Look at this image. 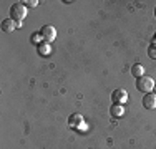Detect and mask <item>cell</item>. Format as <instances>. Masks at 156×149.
<instances>
[{
    "label": "cell",
    "instance_id": "obj_4",
    "mask_svg": "<svg viewBox=\"0 0 156 149\" xmlns=\"http://www.w3.org/2000/svg\"><path fill=\"white\" fill-rule=\"evenodd\" d=\"M126 98H128V93L125 91L123 88H118L113 91V95H111V99H113L115 104H121L126 101Z\"/></svg>",
    "mask_w": 156,
    "mask_h": 149
},
{
    "label": "cell",
    "instance_id": "obj_14",
    "mask_svg": "<svg viewBox=\"0 0 156 149\" xmlns=\"http://www.w3.org/2000/svg\"><path fill=\"white\" fill-rule=\"evenodd\" d=\"M151 45H156V35L153 36V43H151Z\"/></svg>",
    "mask_w": 156,
    "mask_h": 149
},
{
    "label": "cell",
    "instance_id": "obj_1",
    "mask_svg": "<svg viewBox=\"0 0 156 149\" xmlns=\"http://www.w3.org/2000/svg\"><path fill=\"white\" fill-rule=\"evenodd\" d=\"M25 17H27V9H25V5H23L22 2L13 3V5L10 7V18H12L15 23L22 22Z\"/></svg>",
    "mask_w": 156,
    "mask_h": 149
},
{
    "label": "cell",
    "instance_id": "obj_5",
    "mask_svg": "<svg viewBox=\"0 0 156 149\" xmlns=\"http://www.w3.org/2000/svg\"><path fill=\"white\" fill-rule=\"evenodd\" d=\"M143 106L146 109H156V95L154 93H146L143 96Z\"/></svg>",
    "mask_w": 156,
    "mask_h": 149
},
{
    "label": "cell",
    "instance_id": "obj_12",
    "mask_svg": "<svg viewBox=\"0 0 156 149\" xmlns=\"http://www.w3.org/2000/svg\"><path fill=\"white\" fill-rule=\"evenodd\" d=\"M148 57L150 58H156V45H150V47H148Z\"/></svg>",
    "mask_w": 156,
    "mask_h": 149
},
{
    "label": "cell",
    "instance_id": "obj_6",
    "mask_svg": "<svg viewBox=\"0 0 156 149\" xmlns=\"http://www.w3.org/2000/svg\"><path fill=\"white\" fill-rule=\"evenodd\" d=\"M68 124L72 126V128L81 126V124H83V116H81V114H78V113L70 114V118H68Z\"/></svg>",
    "mask_w": 156,
    "mask_h": 149
},
{
    "label": "cell",
    "instance_id": "obj_7",
    "mask_svg": "<svg viewBox=\"0 0 156 149\" xmlns=\"http://www.w3.org/2000/svg\"><path fill=\"white\" fill-rule=\"evenodd\" d=\"M15 28H17V23L12 20V18H5V20L2 22V30L3 32H13Z\"/></svg>",
    "mask_w": 156,
    "mask_h": 149
},
{
    "label": "cell",
    "instance_id": "obj_8",
    "mask_svg": "<svg viewBox=\"0 0 156 149\" xmlns=\"http://www.w3.org/2000/svg\"><path fill=\"white\" fill-rule=\"evenodd\" d=\"M131 74L136 78V80H138V78H141V76H144V66L140 65V63L133 65V66H131Z\"/></svg>",
    "mask_w": 156,
    "mask_h": 149
},
{
    "label": "cell",
    "instance_id": "obj_3",
    "mask_svg": "<svg viewBox=\"0 0 156 149\" xmlns=\"http://www.w3.org/2000/svg\"><path fill=\"white\" fill-rule=\"evenodd\" d=\"M40 35H42L45 43H51L57 38V30H55V27H51V25H43L42 30H40Z\"/></svg>",
    "mask_w": 156,
    "mask_h": 149
},
{
    "label": "cell",
    "instance_id": "obj_13",
    "mask_svg": "<svg viewBox=\"0 0 156 149\" xmlns=\"http://www.w3.org/2000/svg\"><path fill=\"white\" fill-rule=\"evenodd\" d=\"M40 38H42V35H40V33H33V35H32V40H33L35 43H38Z\"/></svg>",
    "mask_w": 156,
    "mask_h": 149
},
{
    "label": "cell",
    "instance_id": "obj_15",
    "mask_svg": "<svg viewBox=\"0 0 156 149\" xmlns=\"http://www.w3.org/2000/svg\"><path fill=\"white\" fill-rule=\"evenodd\" d=\"M153 91H154V95H156V83H154V88H153Z\"/></svg>",
    "mask_w": 156,
    "mask_h": 149
},
{
    "label": "cell",
    "instance_id": "obj_11",
    "mask_svg": "<svg viewBox=\"0 0 156 149\" xmlns=\"http://www.w3.org/2000/svg\"><path fill=\"white\" fill-rule=\"evenodd\" d=\"M22 3L25 5V9H32V7H37V5H38V0H23Z\"/></svg>",
    "mask_w": 156,
    "mask_h": 149
},
{
    "label": "cell",
    "instance_id": "obj_2",
    "mask_svg": "<svg viewBox=\"0 0 156 149\" xmlns=\"http://www.w3.org/2000/svg\"><path fill=\"white\" fill-rule=\"evenodd\" d=\"M136 88H138V91H141V93H151L153 91V88H154V81H153V78L151 76H141V78H138L136 80Z\"/></svg>",
    "mask_w": 156,
    "mask_h": 149
},
{
    "label": "cell",
    "instance_id": "obj_9",
    "mask_svg": "<svg viewBox=\"0 0 156 149\" xmlns=\"http://www.w3.org/2000/svg\"><path fill=\"white\" fill-rule=\"evenodd\" d=\"M111 114H113V116H118V118L123 116V106L113 103V106H111Z\"/></svg>",
    "mask_w": 156,
    "mask_h": 149
},
{
    "label": "cell",
    "instance_id": "obj_10",
    "mask_svg": "<svg viewBox=\"0 0 156 149\" xmlns=\"http://www.w3.org/2000/svg\"><path fill=\"white\" fill-rule=\"evenodd\" d=\"M38 53L40 55H48L50 53V43H45V42L40 43L38 45Z\"/></svg>",
    "mask_w": 156,
    "mask_h": 149
},
{
    "label": "cell",
    "instance_id": "obj_16",
    "mask_svg": "<svg viewBox=\"0 0 156 149\" xmlns=\"http://www.w3.org/2000/svg\"><path fill=\"white\" fill-rule=\"evenodd\" d=\"M154 17H156V9H154Z\"/></svg>",
    "mask_w": 156,
    "mask_h": 149
}]
</instances>
